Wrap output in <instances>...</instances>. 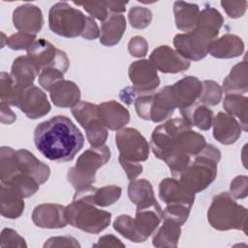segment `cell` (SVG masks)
Wrapping results in <instances>:
<instances>
[{
    "mask_svg": "<svg viewBox=\"0 0 248 248\" xmlns=\"http://www.w3.org/2000/svg\"><path fill=\"white\" fill-rule=\"evenodd\" d=\"M14 106L31 119H37L47 114L51 108L46 95L37 86H31L21 91Z\"/></svg>",
    "mask_w": 248,
    "mask_h": 248,
    "instance_id": "cell-14",
    "label": "cell"
},
{
    "mask_svg": "<svg viewBox=\"0 0 248 248\" xmlns=\"http://www.w3.org/2000/svg\"><path fill=\"white\" fill-rule=\"evenodd\" d=\"M129 20L131 25L137 29L147 27L152 19V13L149 9L143 7H133L129 12Z\"/></svg>",
    "mask_w": 248,
    "mask_h": 248,
    "instance_id": "cell-38",
    "label": "cell"
},
{
    "mask_svg": "<svg viewBox=\"0 0 248 248\" xmlns=\"http://www.w3.org/2000/svg\"><path fill=\"white\" fill-rule=\"evenodd\" d=\"M159 197L167 204H184L191 207L195 201V194L187 190L174 177H167L160 182Z\"/></svg>",
    "mask_w": 248,
    "mask_h": 248,
    "instance_id": "cell-18",
    "label": "cell"
},
{
    "mask_svg": "<svg viewBox=\"0 0 248 248\" xmlns=\"http://www.w3.org/2000/svg\"><path fill=\"white\" fill-rule=\"evenodd\" d=\"M16 159L19 173H23L33 177L40 185L45 183L48 179L50 174L49 167L39 161L28 150H16Z\"/></svg>",
    "mask_w": 248,
    "mask_h": 248,
    "instance_id": "cell-21",
    "label": "cell"
},
{
    "mask_svg": "<svg viewBox=\"0 0 248 248\" xmlns=\"http://www.w3.org/2000/svg\"><path fill=\"white\" fill-rule=\"evenodd\" d=\"M74 4L78 6H82L83 9L91 15L93 17H96L99 20L105 21L108 16V9L106 5V1H93V2H84L78 3L74 2Z\"/></svg>",
    "mask_w": 248,
    "mask_h": 248,
    "instance_id": "cell-42",
    "label": "cell"
},
{
    "mask_svg": "<svg viewBox=\"0 0 248 248\" xmlns=\"http://www.w3.org/2000/svg\"><path fill=\"white\" fill-rule=\"evenodd\" d=\"M191 127L184 118H173L156 127L151 135L150 147L154 155L168 165L174 178L191 162V157L180 149L178 143L179 134Z\"/></svg>",
    "mask_w": 248,
    "mask_h": 248,
    "instance_id": "cell-3",
    "label": "cell"
},
{
    "mask_svg": "<svg viewBox=\"0 0 248 248\" xmlns=\"http://www.w3.org/2000/svg\"><path fill=\"white\" fill-rule=\"evenodd\" d=\"M93 20L91 16H85L82 12L65 2L54 4L48 14L50 30L66 38H76L78 36L84 38Z\"/></svg>",
    "mask_w": 248,
    "mask_h": 248,
    "instance_id": "cell-6",
    "label": "cell"
},
{
    "mask_svg": "<svg viewBox=\"0 0 248 248\" xmlns=\"http://www.w3.org/2000/svg\"><path fill=\"white\" fill-rule=\"evenodd\" d=\"M191 206L184 204H168L163 210V219H170L182 226L188 219Z\"/></svg>",
    "mask_w": 248,
    "mask_h": 248,
    "instance_id": "cell-39",
    "label": "cell"
},
{
    "mask_svg": "<svg viewBox=\"0 0 248 248\" xmlns=\"http://www.w3.org/2000/svg\"><path fill=\"white\" fill-rule=\"evenodd\" d=\"M247 176H236L231 183V193L235 199H243L247 196Z\"/></svg>",
    "mask_w": 248,
    "mask_h": 248,
    "instance_id": "cell-46",
    "label": "cell"
},
{
    "mask_svg": "<svg viewBox=\"0 0 248 248\" xmlns=\"http://www.w3.org/2000/svg\"><path fill=\"white\" fill-rule=\"evenodd\" d=\"M34 143L48 160L69 162L83 147L84 137L70 118L56 115L35 128Z\"/></svg>",
    "mask_w": 248,
    "mask_h": 248,
    "instance_id": "cell-1",
    "label": "cell"
},
{
    "mask_svg": "<svg viewBox=\"0 0 248 248\" xmlns=\"http://www.w3.org/2000/svg\"><path fill=\"white\" fill-rule=\"evenodd\" d=\"M128 196L137 207L156 202L152 185L146 179L132 180L128 186Z\"/></svg>",
    "mask_w": 248,
    "mask_h": 248,
    "instance_id": "cell-31",
    "label": "cell"
},
{
    "mask_svg": "<svg viewBox=\"0 0 248 248\" xmlns=\"http://www.w3.org/2000/svg\"><path fill=\"white\" fill-rule=\"evenodd\" d=\"M13 21L19 32L32 35H36L42 29L44 23L42 11L31 4L17 7L13 14Z\"/></svg>",
    "mask_w": 248,
    "mask_h": 248,
    "instance_id": "cell-17",
    "label": "cell"
},
{
    "mask_svg": "<svg viewBox=\"0 0 248 248\" xmlns=\"http://www.w3.org/2000/svg\"><path fill=\"white\" fill-rule=\"evenodd\" d=\"M178 142L180 149L190 157L198 155L207 144L203 136L191 129L184 130L179 134Z\"/></svg>",
    "mask_w": 248,
    "mask_h": 248,
    "instance_id": "cell-35",
    "label": "cell"
},
{
    "mask_svg": "<svg viewBox=\"0 0 248 248\" xmlns=\"http://www.w3.org/2000/svg\"><path fill=\"white\" fill-rule=\"evenodd\" d=\"M110 158L108 146H92L85 150L78 159L75 167L68 171V181L77 190L91 186L95 182L96 171Z\"/></svg>",
    "mask_w": 248,
    "mask_h": 248,
    "instance_id": "cell-8",
    "label": "cell"
},
{
    "mask_svg": "<svg viewBox=\"0 0 248 248\" xmlns=\"http://www.w3.org/2000/svg\"><path fill=\"white\" fill-rule=\"evenodd\" d=\"M183 118L191 125L201 130H209L212 125L213 112L207 107L202 105L191 106L188 108L180 110Z\"/></svg>",
    "mask_w": 248,
    "mask_h": 248,
    "instance_id": "cell-33",
    "label": "cell"
},
{
    "mask_svg": "<svg viewBox=\"0 0 248 248\" xmlns=\"http://www.w3.org/2000/svg\"><path fill=\"white\" fill-rule=\"evenodd\" d=\"M98 115L102 123L109 130H121L130 120V113L115 101L104 102L98 106Z\"/></svg>",
    "mask_w": 248,
    "mask_h": 248,
    "instance_id": "cell-23",
    "label": "cell"
},
{
    "mask_svg": "<svg viewBox=\"0 0 248 248\" xmlns=\"http://www.w3.org/2000/svg\"><path fill=\"white\" fill-rule=\"evenodd\" d=\"M65 206L54 203H43L34 208L32 220L40 228L58 229L67 226L64 214Z\"/></svg>",
    "mask_w": 248,
    "mask_h": 248,
    "instance_id": "cell-19",
    "label": "cell"
},
{
    "mask_svg": "<svg viewBox=\"0 0 248 248\" xmlns=\"http://www.w3.org/2000/svg\"><path fill=\"white\" fill-rule=\"evenodd\" d=\"M125 29L126 19L124 16L121 14L112 13L105 21H103L100 32L101 44L107 46L117 45L120 42Z\"/></svg>",
    "mask_w": 248,
    "mask_h": 248,
    "instance_id": "cell-27",
    "label": "cell"
},
{
    "mask_svg": "<svg viewBox=\"0 0 248 248\" xmlns=\"http://www.w3.org/2000/svg\"><path fill=\"white\" fill-rule=\"evenodd\" d=\"M80 247L76 238L72 236H53L44 244V247Z\"/></svg>",
    "mask_w": 248,
    "mask_h": 248,
    "instance_id": "cell-47",
    "label": "cell"
},
{
    "mask_svg": "<svg viewBox=\"0 0 248 248\" xmlns=\"http://www.w3.org/2000/svg\"><path fill=\"white\" fill-rule=\"evenodd\" d=\"M247 209L238 204L231 194L216 195L207 211L210 226L218 231L240 230L247 233Z\"/></svg>",
    "mask_w": 248,
    "mask_h": 248,
    "instance_id": "cell-5",
    "label": "cell"
},
{
    "mask_svg": "<svg viewBox=\"0 0 248 248\" xmlns=\"http://www.w3.org/2000/svg\"><path fill=\"white\" fill-rule=\"evenodd\" d=\"M135 108L140 118L157 123L170 116L176 108V106L169 85L158 92L137 97L135 100Z\"/></svg>",
    "mask_w": 248,
    "mask_h": 248,
    "instance_id": "cell-10",
    "label": "cell"
},
{
    "mask_svg": "<svg viewBox=\"0 0 248 248\" xmlns=\"http://www.w3.org/2000/svg\"><path fill=\"white\" fill-rule=\"evenodd\" d=\"M224 108L228 114L236 116L239 119L241 129L246 132L248 99L240 94H227L224 99Z\"/></svg>",
    "mask_w": 248,
    "mask_h": 248,
    "instance_id": "cell-34",
    "label": "cell"
},
{
    "mask_svg": "<svg viewBox=\"0 0 248 248\" xmlns=\"http://www.w3.org/2000/svg\"><path fill=\"white\" fill-rule=\"evenodd\" d=\"M128 50L132 56L142 57L146 55L148 50L147 42L142 37L136 36L130 40L128 44Z\"/></svg>",
    "mask_w": 248,
    "mask_h": 248,
    "instance_id": "cell-45",
    "label": "cell"
},
{
    "mask_svg": "<svg viewBox=\"0 0 248 248\" xmlns=\"http://www.w3.org/2000/svg\"><path fill=\"white\" fill-rule=\"evenodd\" d=\"M23 197L11 185L1 182V214L10 219L18 218L24 209Z\"/></svg>",
    "mask_w": 248,
    "mask_h": 248,
    "instance_id": "cell-28",
    "label": "cell"
},
{
    "mask_svg": "<svg viewBox=\"0 0 248 248\" xmlns=\"http://www.w3.org/2000/svg\"><path fill=\"white\" fill-rule=\"evenodd\" d=\"M36 41V35L18 32L7 39V46L16 50L27 49Z\"/></svg>",
    "mask_w": 248,
    "mask_h": 248,
    "instance_id": "cell-41",
    "label": "cell"
},
{
    "mask_svg": "<svg viewBox=\"0 0 248 248\" xmlns=\"http://www.w3.org/2000/svg\"><path fill=\"white\" fill-rule=\"evenodd\" d=\"M83 129L86 132V137L91 146L104 145L108 138V131L107 127L102 123L99 116L83 126Z\"/></svg>",
    "mask_w": 248,
    "mask_h": 248,
    "instance_id": "cell-36",
    "label": "cell"
},
{
    "mask_svg": "<svg viewBox=\"0 0 248 248\" xmlns=\"http://www.w3.org/2000/svg\"><path fill=\"white\" fill-rule=\"evenodd\" d=\"M65 218L68 224L88 233H98L110 223L111 214L98 209L93 203L82 200H73L65 206Z\"/></svg>",
    "mask_w": 248,
    "mask_h": 248,
    "instance_id": "cell-7",
    "label": "cell"
},
{
    "mask_svg": "<svg viewBox=\"0 0 248 248\" xmlns=\"http://www.w3.org/2000/svg\"><path fill=\"white\" fill-rule=\"evenodd\" d=\"M64 73L57 68L47 67L43 69L39 75V83L46 90H50L51 87L59 80L63 79Z\"/></svg>",
    "mask_w": 248,
    "mask_h": 248,
    "instance_id": "cell-40",
    "label": "cell"
},
{
    "mask_svg": "<svg viewBox=\"0 0 248 248\" xmlns=\"http://www.w3.org/2000/svg\"><path fill=\"white\" fill-rule=\"evenodd\" d=\"M127 2H116V1H106V5L109 11L115 14H120L126 11Z\"/></svg>",
    "mask_w": 248,
    "mask_h": 248,
    "instance_id": "cell-50",
    "label": "cell"
},
{
    "mask_svg": "<svg viewBox=\"0 0 248 248\" xmlns=\"http://www.w3.org/2000/svg\"><path fill=\"white\" fill-rule=\"evenodd\" d=\"M222 98V89L218 83L213 80H204L202 82V91L199 100L209 106H216Z\"/></svg>",
    "mask_w": 248,
    "mask_h": 248,
    "instance_id": "cell-37",
    "label": "cell"
},
{
    "mask_svg": "<svg viewBox=\"0 0 248 248\" xmlns=\"http://www.w3.org/2000/svg\"><path fill=\"white\" fill-rule=\"evenodd\" d=\"M94 246H98V247H124L125 245L114 235L112 234H107L104 235L102 237H100L99 241L97 244H95Z\"/></svg>",
    "mask_w": 248,
    "mask_h": 248,
    "instance_id": "cell-49",
    "label": "cell"
},
{
    "mask_svg": "<svg viewBox=\"0 0 248 248\" xmlns=\"http://www.w3.org/2000/svg\"><path fill=\"white\" fill-rule=\"evenodd\" d=\"M27 56L38 74L47 67L57 68L65 74L69 68V59L66 53L44 38L36 40L27 48Z\"/></svg>",
    "mask_w": 248,
    "mask_h": 248,
    "instance_id": "cell-11",
    "label": "cell"
},
{
    "mask_svg": "<svg viewBox=\"0 0 248 248\" xmlns=\"http://www.w3.org/2000/svg\"><path fill=\"white\" fill-rule=\"evenodd\" d=\"M149 61L162 73H178L190 67V61L168 46H160L149 56Z\"/></svg>",
    "mask_w": 248,
    "mask_h": 248,
    "instance_id": "cell-16",
    "label": "cell"
},
{
    "mask_svg": "<svg viewBox=\"0 0 248 248\" xmlns=\"http://www.w3.org/2000/svg\"><path fill=\"white\" fill-rule=\"evenodd\" d=\"M36 75H38V72L28 56H19L15 59L10 76L13 86L16 91L21 92L33 86Z\"/></svg>",
    "mask_w": 248,
    "mask_h": 248,
    "instance_id": "cell-25",
    "label": "cell"
},
{
    "mask_svg": "<svg viewBox=\"0 0 248 248\" xmlns=\"http://www.w3.org/2000/svg\"><path fill=\"white\" fill-rule=\"evenodd\" d=\"M173 13L175 25L179 30L188 33L196 27L200 15L198 5L177 1L173 4Z\"/></svg>",
    "mask_w": 248,
    "mask_h": 248,
    "instance_id": "cell-29",
    "label": "cell"
},
{
    "mask_svg": "<svg viewBox=\"0 0 248 248\" xmlns=\"http://www.w3.org/2000/svg\"><path fill=\"white\" fill-rule=\"evenodd\" d=\"M180 225L170 219H164L162 227L153 236L155 247H176L180 236Z\"/></svg>",
    "mask_w": 248,
    "mask_h": 248,
    "instance_id": "cell-32",
    "label": "cell"
},
{
    "mask_svg": "<svg viewBox=\"0 0 248 248\" xmlns=\"http://www.w3.org/2000/svg\"><path fill=\"white\" fill-rule=\"evenodd\" d=\"M5 117H8L9 124L13 123L16 119L15 113L9 108V105L5 103H1V122L5 119Z\"/></svg>",
    "mask_w": 248,
    "mask_h": 248,
    "instance_id": "cell-51",
    "label": "cell"
},
{
    "mask_svg": "<svg viewBox=\"0 0 248 248\" xmlns=\"http://www.w3.org/2000/svg\"><path fill=\"white\" fill-rule=\"evenodd\" d=\"M244 51V43L240 37L225 34L208 44L207 53L216 58L237 57Z\"/></svg>",
    "mask_w": 248,
    "mask_h": 248,
    "instance_id": "cell-24",
    "label": "cell"
},
{
    "mask_svg": "<svg viewBox=\"0 0 248 248\" xmlns=\"http://www.w3.org/2000/svg\"><path fill=\"white\" fill-rule=\"evenodd\" d=\"M26 247L27 244L17 232L12 229H4L1 233V247Z\"/></svg>",
    "mask_w": 248,
    "mask_h": 248,
    "instance_id": "cell-43",
    "label": "cell"
},
{
    "mask_svg": "<svg viewBox=\"0 0 248 248\" xmlns=\"http://www.w3.org/2000/svg\"><path fill=\"white\" fill-rule=\"evenodd\" d=\"M162 218L163 211L157 202L137 207L136 217L132 219L136 233V242L145 241L158 227Z\"/></svg>",
    "mask_w": 248,
    "mask_h": 248,
    "instance_id": "cell-13",
    "label": "cell"
},
{
    "mask_svg": "<svg viewBox=\"0 0 248 248\" xmlns=\"http://www.w3.org/2000/svg\"><path fill=\"white\" fill-rule=\"evenodd\" d=\"M121 196V188L116 185H108L95 188L92 185L77 190L73 200H82L99 206H108L114 203Z\"/></svg>",
    "mask_w": 248,
    "mask_h": 248,
    "instance_id": "cell-20",
    "label": "cell"
},
{
    "mask_svg": "<svg viewBox=\"0 0 248 248\" xmlns=\"http://www.w3.org/2000/svg\"><path fill=\"white\" fill-rule=\"evenodd\" d=\"M129 78L133 86L122 89L119 94L120 99L127 105H131L140 95L154 92L160 84L157 69L149 60L133 62L129 67Z\"/></svg>",
    "mask_w": 248,
    "mask_h": 248,
    "instance_id": "cell-9",
    "label": "cell"
},
{
    "mask_svg": "<svg viewBox=\"0 0 248 248\" xmlns=\"http://www.w3.org/2000/svg\"><path fill=\"white\" fill-rule=\"evenodd\" d=\"M223 21V16L216 9L204 8L200 12L197 25L192 31L174 36L173 45L176 51L189 61L204 58L208 44L218 36Z\"/></svg>",
    "mask_w": 248,
    "mask_h": 248,
    "instance_id": "cell-2",
    "label": "cell"
},
{
    "mask_svg": "<svg viewBox=\"0 0 248 248\" xmlns=\"http://www.w3.org/2000/svg\"><path fill=\"white\" fill-rule=\"evenodd\" d=\"M52 103L61 108H74L79 103L80 91L78 85L70 80L61 79L49 90Z\"/></svg>",
    "mask_w": 248,
    "mask_h": 248,
    "instance_id": "cell-26",
    "label": "cell"
},
{
    "mask_svg": "<svg viewBox=\"0 0 248 248\" xmlns=\"http://www.w3.org/2000/svg\"><path fill=\"white\" fill-rule=\"evenodd\" d=\"M118 160H119L120 165L124 169L129 180H131V181L135 180L142 172V166L140 163L131 162V161L125 160L121 157H119Z\"/></svg>",
    "mask_w": 248,
    "mask_h": 248,
    "instance_id": "cell-48",
    "label": "cell"
},
{
    "mask_svg": "<svg viewBox=\"0 0 248 248\" xmlns=\"http://www.w3.org/2000/svg\"><path fill=\"white\" fill-rule=\"evenodd\" d=\"M115 142L119 150V157L140 163L148 158L149 144L144 137L134 128L119 130L115 136Z\"/></svg>",
    "mask_w": 248,
    "mask_h": 248,
    "instance_id": "cell-12",
    "label": "cell"
},
{
    "mask_svg": "<svg viewBox=\"0 0 248 248\" xmlns=\"http://www.w3.org/2000/svg\"><path fill=\"white\" fill-rule=\"evenodd\" d=\"M247 78V63L244 60L232 68L231 73L223 81V90L227 94L246 93Z\"/></svg>",
    "mask_w": 248,
    "mask_h": 248,
    "instance_id": "cell-30",
    "label": "cell"
},
{
    "mask_svg": "<svg viewBox=\"0 0 248 248\" xmlns=\"http://www.w3.org/2000/svg\"><path fill=\"white\" fill-rule=\"evenodd\" d=\"M176 108L180 110L190 108L200 98L202 91V82L196 77H185L172 85H170Z\"/></svg>",
    "mask_w": 248,
    "mask_h": 248,
    "instance_id": "cell-15",
    "label": "cell"
},
{
    "mask_svg": "<svg viewBox=\"0 0 248 248\" xmlns=\"http://www.w3.org/2000/svg\"><path fill=\"white\" fill-rule=\"evenodd\" d=\"M213 137L222 144L235 142L241 134V126L236 119L225 112H219L212 120Z\"/></svg>",
    "mask_w": 248,
    "mask_h": 248,
    "instance_id": "cell-22",
    "label": "cell"
},
{
    "mask_svg": "<svg viewBox=\"0 0 248 248\" xmlns=\"http://www.w3.org/2000/svg\"><path fill=\"white\" fill-rule=\"evenodd\" d=\"M220 159V150L212 144H206L180 173L178 181L194 194L206 189L216 177Z\"/></svg>",
    "mask_w": 248,
    "mask_h": 248,
    "instance_id": "cell-4",
    "label": "cell"
},
{
    "mask_svg": "<svg viewBox=\"0 0 248 248\" xmlns=\"http://www.w3.org/2000/svg\"><path fill=\"white\" fill-rule=\"evenodd\" d=\"M221 5L230 17L236 18L244 15L247 1H222Z\"/></svg>",
    "mask_w": 248,
    "mask_h": 248,
    "instance_id": "cell-44",
    "label": "cell"
}]
</instances>
